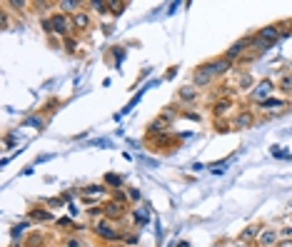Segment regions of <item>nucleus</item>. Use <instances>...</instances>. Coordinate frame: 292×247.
<instances>
[{"mask_svg":"<svg viewBox=\"0 0 292 247\" xmlns=\"http://www.w3.org/2000/svg\"><path fill=\"white\" fill-rule=\"evenodd\" d=\"M105 185L110 187V190H120V185H122V177L120 175H105Z\"/></svg>","mask_w":292,"mask_h":247,"instance_id":"obj_21","label":"nucleus"},{"mask_svg":"<svg viewBox=\"0 0 292 247\" xmlns=\"http://www.w3.org/2000/svg\"><path fill=\"white\" fill-rule=\"evenodd\" d=\"M55 8L63 15H75L78 10H83V3H80V0H60V3H55Z\"/></svg>","mask_w":292,"mask_h":247,"instance_id":"obj_11","label":"nucleus"},{"mask_svg":"<svg viewBox=\"0 0 292 247\" xmlns=\"http://www.w3.org/2000/svg\"><path fill=\"white\" fill-rule=\"evenodd\" d=\"M112 200H117V202H122V205H127V195H125L122 190H112Z\"/></svg>","mask_w":292,"mask_h":247,"instance_id":"obj_26","label":"nucleus"},{"mask_svg":"<svg viewBox=\"0 0 292 247\" xmlns=\"http://www.w3.org/2000/svg\"><path fill=\"white\" fill-rule=\"evenodd\" d=\"M255 125V113L252 110H237V115L232 118V130H247Z\"/></svg>","mask_w":292,"mask_h":247,"instance_id":"obj_8","label":"nucleus"},{"mask_svg":"<svg viewBox=\"0 0 292 247\" xmlns=\"http://www.w3.org/2000/svg\"><path fill=\"white\" fill-rule=\"evenodd\" d=\"M107 190H110V187H107L105 182H97V185H88V187H83V190H80V195H83V197H95V195L100 197V195H105Z\"/></svg>","mask_w":292,"mask_h":247,"instance_id":"obj_12","label":"nucleus"},{"mask_svg":"<svg viewBox=\"0 0 292 247\" xmlns=\"http://www.w3.org/2000/svg\"><path fill=\"white\" fill-rule=\"evenodd\" d=\"M173 120H175L173 108H165V110L148 125V135H163V132H168V130L173 127Z\"/></svg>","mask_w":292,"mask_h":247,"instance_id":"obj_4","label":"nucleus"},{"mask_svg":"<svg viewBox=\"0 0 292 247\" xmlns=\"http://www.w3.org/2000/svg\"><path fill=\"white\" fill-rule=\"evenodd\" d=\"M227 70H232V60H227L225 55L222 58H215V60H205L195 68L193 73V85L195 88H207L215 83V78L225 75Z\"/></svg>","mask_w":292,"mask_h":247,"instance_id":"obj_1","label":"nucleus"},{"mask_svg":"<svg viewBox=\"0 0 292 247\" xmlns=\"http://www.w3.org/2000/svg\"><path fill=\"white\" fill-rule=\"evenodd\" d=\"M88 8L102 15V13H105V8H110V3H105V0H90V3H88Z\"/></svg>","mask_w":292,"mask_h":247,"instance_id":"obj_22","label":"nucleus"},{"mask_svg":"<svg viewBox=\"0 0 292 247\" xmlns=\"http://www.w3.org/2000/svg\"><path fill=\"white\" fill-rule=\"evenodd\" d=\"M178 98H180L183 103H193V100H197V88H195V85H185V88L178 90Z\"/></svg>","mask_w":292,"mask_h":247,"instance_id":"obj_15","label":"nucleus"},{"mask_svg":"<svg viewBox=\"0 0 292 247\" xmlns=\"http://www.w3.org/2000/svg\"><path fill=\"white\" fill-rule=\"evenodd\" d=\"M275 247H292V240H290V237H280V242H277Z\"/></svg>","mask_w":292,"mask_h":247,"instance_id":"obj_30","label":"nucleus"},{"mask_svg":"<svg viewBox=\"0 0 292 247\" xmlns=\"http://www.w3.org/2000/svg\"><path fill=\"white\" fill-rule=\"evenodd\" d=\"M280 232L277 230H272V227H262V232H260V237H257V247H275L277 242H280Z\"/></svg>","mask_w":292,"mask_h":247,"instance_id":"obj_10","label":"nucleus"},{"mask_svg":"<svg viewBox=\"0 0 292 247\" xmlns=\"http://www.w3.org/2000/svg\"><path fill=\"white\" fill-rule=\"evenodd\" d=\"M120 242L127 245V247H135V245L140 242V235H137V232H125V230H122V240H120Z\"/></svg>","mask_w":292,"mask_h":247,"instance_id":"obj_20","label":"nucleus"},{"mask_svg":"<svg viewBox=\"0 0 292 247\" xmlns=\"http://www.w3.org/2000/svg\"><path fill=\"white\" fill-rule=\"evenodd\" d=\"M25 230H28V225H15V227L10 230V237H13L15 242H20V240L25 237Z\"/></svg>","mask_w":292,"mask_h":247,"instance_id":"obj_23","label":"nucleus"},{"mask_svg":"<svg viewBox=\"0 0 292 247\" xmlns=\"http://www.w3.org/2000/svg\"><path fill=\"white\" fill-rule=\"evenodd\" d=\"M28 5H33V3H25V0H8L5 3V8H15V10H23Z\"/></svg>","mask_w":292,"mask_h":247,"instance_id":"obj_24","label":"nucleus"},{"mask_svg":"<svg viewBox=\"0 0 292 247\" xmlns=\"http://www.w3.org/2000/svg\"><path fill=\"white\" fill-rule=\"evenodd\" d=\"M8 23H10V18H8V13H3V28L8 30Z\"/></svg>","mask_w":292,"mask_h":247,"instance_id":"obj_35","label":"nucleus"},{"mask_svg":"<svg viewBox=\"0 0 292 247\" xmlns=\"http://www.w3.org/2000/svg\"><path fill=\"white\" fill-rule=\"evenodd\" d=\"M68 247H80V240H68Z\"/></svg>","mask_w":292,"mask_h":247,"instance_id":"obj_36","label":"nucleus"},{"mask_svg":"<svg viewBox=\"0 0 292 247\" xmlns=\"http://www.w3.org/2000/svg\"><path fill=\"white\" fill-rule=\"evenodd\" d=\"M88 247H90V245H88Z\"/></svg>","mask_w":292,"mask_h":247,"instance_id":"obj_38","label":"nucleus"},{"mask_svg":"<svg viewBox=\"0 0 292 247\" xmlns=\"http://www.w3.org/2000/svg\"><path fill=\"white\" fill-rule=\"evenodd\" d=\"M237 88H240V90H247V88H255V85H252V78H250V75H242V78L237 80Z\"/></svg>","mask_w":292,"mask_h":247,"instance_id":"obj_25","label":"nucleus"},{"mask_svg":"<svg viewBox=\"0 0 292 247\" xmlns=\"http://www.w3.org/2000/svg\"><path fill=\"white\" fill-rule=\"evenodd\" d=\"M70 20H73V30H75V33H88L90 25H93L88 10H78L75 15H70Z\"/></svg>","mask_w":292,"mask_h":247,"instance_id":"obj_9","label":"nucleus"},{"mask_svg":"<svg viewBox=\"0 0 292 247\" xmlns=\"http://www.w3.org/2000/svg\"><path fill=\"white\" fill-rule=\"evenodd\" d=\"M183 118H188V120H195V123H200L202 118H200V113H183Z\"/></svg>","mask_w":292,"mask_h":247,"instance_id":"obj_29","label":"nucleus"},{"mask_svg":"<svg viewBox=\"0 0 292 247\" xmlns=\"http://www.w3.org/2000/svg\"><path fill=\"white\" fill-rule=\"evenodd\" d=\"M58 225H60V227H75V222H73V220H68V217L58 220Z\"/></svg>","mask_w":292,"mask_h":247,"instance_id":"obj_31","label":"nucleus"},{"mask_svg":"<svg viewBox=\"0 0 292 247\" xmlns=\"http://www.w3.org/2000/svg\"><path fill=\"white\" fill-rule=\"evenodd\" d=\"M10 247H25V245H20V242H15V245H10Z\"/></svg>","mask_w":292,"mask_h":247,"instance_id":"obj_37","label":"nucleus"},{"mask_svg":"<svg viewBox=\"0 0 292 247\" xmlns=\"http://www.w3.org/2000/svg\"><path fill=\"white\" fill-rule=\"evenodd\" d=\"M127 195H130V200H132V202H137V200H140V197H142V195H140V190H137V187H127Z\"/></svg>","mask_w":292,"mask_h":247,"instance_id":"obj_28","label":"nucleus"},{"mask_svg":"<svg viewBox=\"0 0 292 247\" xmlns=\"http://www.w3.org/2000/svg\"><path fill=\"white\" fill-rule=\"evenodd\" d=\"M277 90L287 98L292 95V73H282V78L277 80Z\"/></svg>","mask_w":292,"mask_h":247,"instance_id":"obj_14","label":"nucleus"},{"mask_svg":"<svg viewBox=\"0 0 292 247\" xmlns=\"http://www.w3.org/2000/svg\"><path fill=\"white\" fill-rule=\"evenodd\" d=\"M282 237H290V240H292V227H285V230H282Z\"/></svg>","mask_w":292,"mask_h":247,"instance_id":"obj_34","label":"nucleus"},{"mask_svg":"<svg viewBox=\"0 0 292 247\" xmlns=\"http://www.w3.org/2000/svg\"><path fill=\"white\" fill-rule=\"evenodd\" d=\"M230 108H232V100H230V98H225V100H220V103H215V105H212V115H215V118H222Z\"/></svg>","mask_w":292,"mask_h":247,"instance_id":"obj_17","label":"nucleus"},{"mask_svg":"<svg viewBox=\"0 0 292 247\" xmlns=\"http://www.w3.org/2000/svg\"><path fill=\"white\" fill-rule=\"evenodd\" d=\"M272 90H275V83H272L270 78H262V80H260L255 88H252V93H250V100L260 105V103H265V100L272 95Z\"/></svg>","mask_w":292,"mask_h":247,"instance_id":"obj_6","label":"nucleus"},{"mask_svg":"<svg viewBox=\"0 0 292 247\" xmlns=\"http://www.w3.org/2000/svg\"><path fill=\"white\" fill-rule=\"evenodd\" d=\"M43 245H45L43 232H30V235L25 237V247H43Z\"/></svg>","mask_w":292,"mask_h":247,"instance_id":"obj_18","label":"nucleus"},{"mask_svg":"<svg viewBox=\"0 0 292 247\" xmlns=\"http://www.w3.org/2000/svg\"><path fill=\"white\" fill-rule=\"evenodd\" d=\"M93 232H95L100 240L110 242V245L122 240V230H115V227H112V222H110V220H105V217H100V220L93 225Z\"/></svg>","mask_w":292,"mask_h":247,"instance_id":"obj_2","label":"nucleus"},{"mask_svg":"<svg viewBox=\"0 0 292 247\" xmlns=\"http://www.w3.org/2000/svg\"><path fill=\"white\" fill-rule=\"evenodd\" d=\"M247 48H255V35H247V38H242V40H237V43H232L230 48H227V53H225V58L227 60H237V58H242L245 55V50Z\"/></svg>","mask_w":292,"mask_h":247,"instance_id":"obj_7","label":"nucleus"},{"mask_svg":"<svg viewBox=\"0 0 292 247\" xmlns=\"http://www.w3.org/2000/svg\"><path fill=\"white\" fill-rule=\"evenodd\" d=\"M125 5H127V3H110V10H112V15H120Z\"/></svg>","mask_w":292,"mask_h":247,"instance_id":"obj_27","label":"nucleus"},{"mask_svg":"<svg viewBox=\"0 0 292 247\" xmlns=\"http://www.w3.org/2000/svg\"><path fill=\"white\" fill-rule=\"evenodd\" d=\"M127 215V205H122V202H117V200H105L102 202V217L105 220H110V222H117V220H122Z\"/></svg>","mask_w":292,"mask_h":247,"instance_id":"obj_5","label":"nucleus"},{"mask_svg":"<svg viewBox=\"0 0 292 247\" xmlns=\"http://www.w3.org/2000/svg\"><path fill=\"white\" fill-rule=\"evenodd\" d=\"M28 215H30L33 222H50V220H53V215H50L48 210H43V207H33Z\"/></svg>","mask_w":292,"mask_h":247,"instance_id":"obj_16","label":"nucleus"},{"mask_svg":"<svg viewBox=\"0 0 292 247\" xmlns=\"http://www.w3.org/2000/svg\"><path fill=\"white\" fill-rule=\"evenodd\" d=\"M65 45L70 48V53H75V40L73 38H65Z\"/></svg>","mask_w":292,"mask_h":247,"instance_id":"obj_33","label":"nucleus"},{"mask_svg":"<svg viewBox=\"0 0 292 247\" xmlns=\"http://www.w3.org/2000/svg\"><path fill=\"white\" fill-rule=\"evenodd\" d=\"M48 205H50V207H60V205H63V200H60V197H50V200H48Z\"/></svg>","mask_w":292,"mask_h":247,"instance_id":"obj_32","label":"nucleus"},{"mask_svg":"<svg viewBox=\"0 0 292 247\" xmlns=\"http://www.w3.org/2000/svg\"><path fill=\"white\" fill-rule=\"evenodd\" d=\"M50 35H60V38H70L73 33V20L70 15H63V13H53L50 18Z\"/></svg>","mask_w":292,"mask_h":247,"instance_id":"obj_3","label":"nucleus"},{"mask_svg":"<svg viewBox=\"0 0 292 247\" xmlns=\"http://www.w3.org/2000/svg\"><path fill=\"white\" fill-rule=\"evenodd\" d=\"M260 232H262V227H257V225H250L245 232H240V242H255V245H257V237H260Z\"/></svg>","mask_w":292,"mask_h":247,"instance_id":"obj_13","label":"nucleus"},{"mask_svg":"<svg viewBox=\"0 0 292 247\" xmlns=\"http://www.w3.org/2000/svg\"><path fill=\"white\" fill-rule=\"evenodd\" d=\"M260 108L262 110H267V108H287V100H282V98H267L265 103H260Z\"/></svg>","mask_w":292,"mask_h":247,"instance_id":"obj_19","label":"nucleus"}]
</instances>
